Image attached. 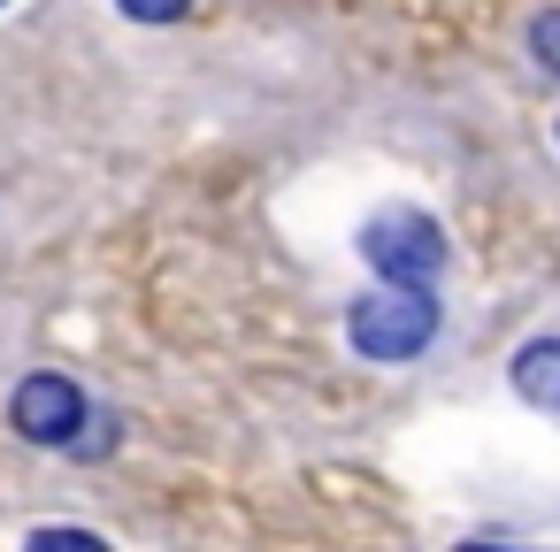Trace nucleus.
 Wrapping results in <instances>:
<instances>
[{
    "instance_id": "nucleus-1",
    "label": "nucleus",
    "mask_w": 560,
    "mask_h": 552,
    "mask_svg": "<svg viewBox=\"0 0 560 552\" xmlns=\"http://www.w3.org/2000/svg\"><path fill=\"white\" fill-rule=\"evenodd\" d=\"M346 345L376 368H407L438 345V284H376L346 307Z\"/></svg>"
},
{
    "instance_id": "nucleus-2",
    "label": "nucleus",
    "mask_w": 560,
    "mask_h": 552,
    "mask_svg": "<svg viewBox=\"0 0 560 552\" xmlns=\"http://www.w3.org/2000/svg\"><path fill=\"white\" fill-rule=\"evenodd\" d=\"M353 246H361V261L376 269V284H438L445 261H453L445 223L422 215V208H376V215L353 231Z\"/></svg>"
},
{
    "instance_id": "nucleus-3",
    "label": "nucleus",
    "mask_w": 560,
    "mask_h": 552,
    "mask_svg": "<svg viewBox=\"0 0 560 552\" xmlns=\"http://www.w3.org/2000/svg\"><path fill=\"white\" fill-rule=\"evenodd\" d=\"M85 422H93V399H85V384L62 376V368H32V376L9 391V430H16L24 445L70 453V445L85 437Z\"/></svg>"
},
{
    "instance_id": "nucleus-4",
    "label": "nucleus",
    "mask_w": 560,
    "mask_h": 552,
    "mask_svg": "<svg viewBox=\"0 0 560 552\" xmlns=\"http://www.w3.org/2000/svg\"><path fill=\"white\" fill-rule=\"evenodd\" d=\"M506 384H514V399H522V407H537V414H552V422H560V330L522 338V345H514V361H506Z\"/></svg>"
},
{
    "instance_id": "nucleus-5",
    "label": "nucleus",
    "mask_w": 560,
    "mask_h": 552,
    "mask_svg": "<svg viewBox=\"0 0 560 552\" xmlns=\"http://www.w3.org/2000/svg\"><path fill=\"white\" fill-rule=\"evenodd\" d=\"M522 47H529V62L560 85V9H537V16L522 24Z\"/></svg>"
},
{
    "instance_id": "nucleus-6",
    "label": "nucleus",
    "mask_w": 560,
    "mask_h": 552,
    "mask_svg": "<svg viewBox=\"0 0 560 552\" xmlns=\"http://www.w3.org/2000/svg\"><path fill=\"white\" fill-rule=\"evenodd\" d=\"M116 9H124L131 24H185L192 0H116Z\"/></svg>"
},
{
    "instance_id": "nucleus-7",
    "label": "nucleus",
    "mask_w": 560,
    "mask_h": 552,
    "mask_svg": "<svg viewBox=\"0 0 560 552\" xmlns=\"http://www.w3.org/2000/svg\"><path fill=\"white\" fill-rule=\"evenodd\" d=\"M32 544H85V552H93L101 529H32Z\"/></svg>"
},
{
    "instance_id": "nucleus-8",
    "label": "nucleus",
    "mask_w": 560,
    "mask_h": 552,
    "mask_svg": "<svg viewBox=\"0 0 560 552\" xmlns=\"http://www.w3.org/2000/svg\"><path fill=\"white\" fill-rule=\"evenodd\" d=\"M552 139H560V124H552Z\"/></svg>"
},
{
    "instance_id": "nucleus-9",
    "label": "nucleus",
    "mask_w": 560,
    "mask_h": 552,
    "mask_svg": "<svg viewBox=\"0 0 560 552\" xmlns=\"http://www.w3.org/2000/svg\"><path fill=\"white\" fill-rule=\"evenodd\" d=\"M0 9H9V0H0Z\"/></svg>"
}]
</instances>
